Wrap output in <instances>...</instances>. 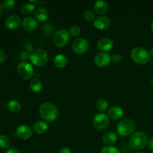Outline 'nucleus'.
Here are the masks:
<instances>
[{"label":"nucleus","instance_id":"f257e3e1","mask_svg":"<svg viewBox=\"0 0 153 153\" xmlns=\"http://www.w3.org/2000/svg\"><path fill=\"white\" fill-rule=\"evenodd\" d=\"M39 114H40V116L45 121L52 123L58 118L59 111H58L57 106L53 103L44 102L40 106Z\"/></svg>","mask_w":153,"mask_h":153},{"label":"nucleus","instance_id":"f03ea898","mask_svg":"<svg viewBox=\"0 0 153 153\" xmlns=\"http://www.w3.org/2000/svg\"><path fill=\"white\" fill-rule=\"evenodd\" d=\"M148 136L143 131L134 132L129 138V144L134 149H142L148 144Z\"/></svg>","mask_w":153,"mask_h":153},{"label":"nucleus","instance_id":"7ed1b4c3","mask_svg":"<svg viewBox=\"0 0 153 153\" xmlns=\"http://www.w3.org/2000/svg\"><path fill=\"white\" fill-rule=\"evenodd\" d=\"M30 61L34 65L37 67H43L46 65L49 61V56L46 51L40 49H36L32 50L30 53Z\"/></svg>","mask_w":153,"mask_h":153},{"label":"nucleus","instance_id":"20e7f679","mask_svg":"<svg viewBox=\"0 0 153 153\" xmlns=\"http://www.w3.org/2000/svg\"><path fill=\"white\" fill-rule=\"evenodd\" d=\"M136 128L134 121L130 119L121 120L117 126V131L120 136H128L132 134Z\"/></svg>","mask_w":153,"mask_h":153},{"label":"nucleus","instance_id":"39448f33","mask_svg":"<svg viewBox=\"0 0 153 153\" xmlns=\"http://www.w3.org/2000/svg\"><path fill=\"white\" fill-rule=\"evenodd\" d=\"M131 58L134 62L138 64H145L150 60L149 52L142 47H136L132 49Z\"/></svg>","mask_w":153,"mask_h":153},{"label":"nucleus","instance_id":"423d86ee","mask_svg":"<svg viewBox=\"0 0 153 153\" xmlns=\"http://www.w3.org/2000/svg\"><path fill=\"white\" fill-rule=\"evenodd\" d=\"M70 40L69 32L65 29H61L57 31L53 35V43L57 47H64L68 43Z\"/></svg>","mask_w":153,"mask_h":153},{"label":"nucleus","instance_id":"0eeeda50","mask_svg":"<svg viewBox=\"0 0 153 153\" xmlns=\"http://www.w3.org/2000/svg\"><path fill=\"white\" fill-rule=\"evenodd\" d=\"M17 73L22 79H29L34 76V69L28 62L22 61L17 66Z\"/></svg>","mask_w":153,"mask_h":153},{"label":"nucleus","instance_id":"6e6552de","mask_svg":"<svg viewBox=\"0 0 153 153\" xmlns=\"http://www.w3.org/2000/svg\"><path fill=\"white\" fill-rule=\"evenodd\" d=\"M72 48L75 53L78 54V55H82L88 51V48H89V43L86 39L80 37L73 41Z\"/></svg>","mask_w":153,"mask_h":153},{"label":"nucleus","instance_id":"1a4fd4ad","mask_svg":"<svg viewBox=\"0 0 153 153\" xmlns=\"http://www.w3.org/2000/svg\"><path fill=\"white\" fill-rule=\"evenodd\" d=\"M108 117L105 113L97 114L94 117V120H93V125L98 130L105 129L108 126Z\"/></svg>","mask_w":153,"mask_h":153},{"label":"nucleus","instance_id":"9d476101","mask_svg":"<svg viewBox=\"0 0 153 153\" xmlns=\"http://www.w3.org/2000/svg\"><path fill=\"white\" fill-rule=\"evenodd\" d=\"M111 61V57L106 52H100L94 58V64L98 67H105Z\"/></svg>","mask_w":153,"mask_h":153},{"label":"nucleus","instance_id":"9b49d317","mask_svg":"<svg viewBox=\"0 0 153 153\" xmlns=\"http://www.w3.org/2000/svg\"><path fill=\"white\" fill-rule=\"evenodd\" d=\"M111 23V21L109 17L106 16H100L96 17L94 21V25L100 30H105L109 28Z\"/></svg>","mask_w":153,"mask_h":153},{"label":"nucleus","instance_id":"f8f14e48","mask_svg":"<svg viewBox=\"0 0 153 153\" xmlns=\"http://www.w3.org/2000/svg\"><path fill=\"white\" fill-rule=\"evenodd\" d=\"M22 27L25 31L32 32L37 28V19L31 16H26L22 21Z\"/></svg>","mask_w":153,"mask_h":153},{"label":"nucleus","instance_id":"ddd939ff","mask_svg":"<svg viewBox=\"0 0 153 153\" xmlns=\"http://www.w3.org/2000/svg\"><path fill=\"white\" fill-rule=\"evenodd\" d=\"M16 135L22 140H27L32 136V130L26 125L19 126L16 129Z\"/></svg>","mask_w":153,"mask_h":153},{"label":"nucleus","instance_id":"4468645a","mask_svg":"<svg viewBox=\"0 0 153 153\" xmlns=\"http://www.w3.org/2000/svg\"><path fill=\"white\" fill-rule=\"evenodd\" d=\"M21 23L20 17L17 15H11L5 19L4 25L7 28L10 30H14L19 26Z\"/></svg>","mask_w":153,"mask_h":153},{"label":"nucleus","instance_id":"2eb2a0df","mask_svg":"<svg viewBox=\"0 0 153 153\" xmlns=\"http://www.w3.org/2000/svg\"><path fill=\"white\" fill-rule=\"evenodd\" d=\"M113 46V40L108 37H103V38L100 39L97 43L98 49L102 52H108L112 49Z\"/></svg>","mask_w":153,"mask_h":153},{"label":"nucleus","instance_id":"dca6fc26","mask_svg":"<svg viewBox=\"0 0 153 153\" xmlns=\"http://www.w3.org/2000/svg\"><path fill=\"white\" fill-rule=\"evenodd\" d=\"M94 10L97 14H105V13H107L108 10V4L105 1L100 0L94 3Z\"/></svg>","mask_w":153,"mask_h":153},{"label":"nucleus","instance_id":"f3484780","mask_svg":"<svg viewBox=\"0 0 153 153\" xmlns=\"http://www.w3.org/2000/svg\"><path fill=\"white\" fill-rule=\"evenodd\" d=\"M124 114L123 109L121 108L119 106H114V107L111 108L108 111V115L110 117L111 119L115 120H120L123 117Z\"/></svg>","mask_w":153,"mask_h":153},{"label":"nucleus","instance_id":"a211bd4d","mask_svg":"<svg viewBox=\"0 0 153 153\" xmlns=\"http://www.w3.org/2000/svg\"><path fill=\"white\" fill-rule=\"evenodd\" d=\"M36 19H37L40 22H45L49 18V13L47 10L43 7H40L35 10L34 12Z\"/></svg>","mask_w":153,"mask_h":153},{"label":"nucleus","instance_id":"6ab92c4d","mask_svg":"<svg viewBox=\"0 0 153 153\" xmlns=\"http://www.w3.org/2000/svg\"><path fill=\"white\" fill-rule=\"evenodd\" d=\"M48 125L46 122L43 121H37L34 124L33 126V130L35 133L38 134H43L46 132L48 130Z\"/></svg>","mask_w":153,"mask_h":153},{"label":"nucleus","instance_id":"aec40b11","mask_svg":"<svg viewBox=\"0 0 153 153\" xmlns=\"http://www.w3.org/2000/svg\"><path fill=\"white\" fill-rule=\"evenodd\" d=\"M67 64V58L64 55H58L54 58V64L58 68H64Z\"/></svg>","mask_w":153,"mask_h":153},{"label":"nucleus","instance_id":"412c9836","mask_svg":"<svg viewBox=\"0 0 153 153\" xmlns=\"http://www.w3.org/2000/svg\"><path fill=\"white\" fill-rule=\"evenodd\" d=\"M102 140L105 144L112 145L117 140V135L114 132H108L103 135Z\"/></svg>","mask_w":153,"mask_h":153},{"label":"nucleus","instance_id":"4be33fe9","mask_svg":"<svg viewBox=\"0 0 153 153\" xmlns=\"http://www.w3.org/2000/svg\"><path fill=\"white\" fill-rule=\"evenodd\" d=\"M29 86L33 92L38 93L41 91L42 88H43V84H42L41 81L39 80L38 79H33L30 82Z\"/></svg>","mask_w":153,"mask_h":153},{"label":"nucleus","instance_id":"5701e85b","mask_svg":"<svg viewBox=\"0 0 153 153\" xmlns=\"http://www.w3.org/2000/svg\"><path fill=\"white\" fill-rule=\"evenodd\" d=\"M34 10H35V6L30 2L23 4L21 7V13L25 16H29L32 14Z\"/></svg>","mask_w":153,"mask_h":153},{"label":"nucleus","instance_id":"b1692460","mask_svg":"<svg viewBox=\"0 0 153 153\" xmlns=\"http://www.w3.org/2000/svg\"><path fill=\"white\" fill-rule=\"evenodd\" d=\"M7 106L8 110L13 113H17L21 109V105L17 100H10L8 102Z\"/></svg>","mask_w":153,"mask_h":153},{"label":"nucleus","instance_id":"393cba45","mask_svg":"<svg viewBox=\"0 0 153 153\" xmlns=\"http://www.w3.org/2000/svg\"><path fill=\"white\" fill-rule=\"evenodd\" d=\"M96 107L100 111L104 112L108 108V103L107 100H105V99H100L97 102V104H96Z\"/></svg>","mask_w":153,"mask_h":153},{"label":"nucleus","instance_id":"a878e982","mask_svg":"<svg viewBox=\"0 0 153 153\" xmlns=\"http://www.w3.org/2000/svg\"><path fill=\"white\" fill-rule=\"evenodd\" d=\"M10 144V140L9 137L6 135H0V148L7 149Z\"/></svg>","mask_w":153,"mask_h":153},{"label":"nucleus","instance_id":"bb28decb","mask_svg":"<svg viewBox=\"0 0 153 153\" xmlns=\"http://www.w3.org/2000/svg\"><path fill=\"white\" fill-rule=\"evenodd\" d=\"M68 32H69V34H70V36H72L73 37H78V36L80 35L81 28H79V26H76V25H75V26H72L71 28H70Z\"/></svg>","mask_w":153,"mask_h":153},{"label":"nucleus","instance_id":"cd10ccee","mask_svg":"<svg viewBox=\"0 0 153 153\" xmlns=\"http://www.w3.org/2000/svg\"><path fill=\"white\" fill-rule=\"evenodd\" d=\"M100 153H120L119 149L113 146H106L102 149Z\"/></svg>","mask_w":153,"mask_h":153},{"label":"nucleus","instance_id":"c85d7f7f","mask_svg":"<svg viewBox=\"0 0 153 153\" xmlns=\"http://www.w3.org/2000/svg\"><path fill=\"white\" fill-rule=\"evenodd\" d=\"M83 16L87 21H89V22L94 21V19H96L95 14H94V12L91 11V10H85V13H84Z\"/></svg>","mask_w":153,"mask_h":153},{"label":"nucleus","instance_id":"c756f323","mask_svg":"<svg viewBox=\"0 0 153 153\" xmlns=\"http://www.w3.org/2000/svg\"><path fill=\"white\" fill-rule=\"evenodd\" d=\"M2 6L3 7L6 9H11L14 7L15 5V1L13 0H4L2 1Z\"/></svg>","mask_w":153,"mask_h":153},{"label":"nucleus","instance_id":"7c9ffc66","mask_svg":"<svg viewBox=\"0 0 153 153\" xmlns=\"http://www.w3.org/2000/svg\"><path fill=\"white\" fill-rule=\"evenodd\" d=\"M111 61H113L115 63L120 62L122 61V56L120 54H114L111 56Z\"/></svg>","mask_w":153,"mask_h":153},{"label":"nucleus","instance_id":"2f4dec72","mask_svg":"<svg viewBox=\"0 0 153 153\" xmlns=\"http://www.w3.org/2000/svg\"><path fill=\"white\" fill-rule=\"evenodd\" d=\"M6 59V55L4 53V52L1 49H0V65L3 64L4 62Z\"/></svg>","mask_w":153,"mask_h":153},{"label":"nucleus","instance_id":"473e14b6","mask_svg":"<svg viewBox=\"0 0 153 153\" xmlns=\"http://www.w3.org/2000/svg\"><path fill=\"white\" fill-rule=\"evenodd\" d=\"M20 58L23 60H27L30 58V54L27 52H22L20 54Z\"/></svg>","mask_w":153,"mask_h":153},{"label":"nucleus","instance_id":"72a5a7b5","mask_svg":"<svg viewBox=\"0 0 153 153\" xmlns=\"http://www.w3.org/2000/svg\"><path fill=\"white\" fill-rule=\"evenodd\" d=\"M59 153H72L71 149L68 147H63L60 149Z\"/></svg>","mask_w":153,"mask_h":153},{"label":"nucleus","instance_id":"f704fd0d","mask_svg":"<svg viewBox=\"0 0 153 153\" xmlns=\"http://www.w3.org/2000/svg\"><path fill=\"white\" fill-rule=\"evenodd\" d=\"M5 153H21V152L16 148H11V149H9L8 150L6 151Z\"/></svg>","mask_w":153,"mask_h":153},{"label":"nucleus","instance_id":"c9c22d12","mask_svg":"<svg viewBox=\"0 0 153 153\" xmlns=\"http://www.w3.org/2000/svg\"><path fill=\"white\" fill-rule=\"evenodd\" d=\"M148 145H149V147L152 150H153V137L149 140V142H148Z\"/></svg>","mask_w":153,"mask_h":153},{"label":"nucleus","instance_id":"e433bc0d","mask_svg":"<svg viewBox=\"0 0 153 153\" xmlns=\"http://www.w3.org/2000/svg\"><path fill=\"white\" fill-rule=\"evenodd\" d=\"M2 13H3V6H2V4L0 3V16L2 14Z\"/></svg>","mask_w":153,"mask_h":153},{"label":"nucleus","instance_id":"4c0bfd02","mask_svg":"<svg viewBox=\"0 0 153 153\" xmlns=\"http://www.w3.org/2000/svg\"><path fill=\"white\" fill-rule=\"evenodd\" d=\"M149 55H152V56H153V46H152V47L149 49Z\"/></svg>","mask_w":153,"mask_h":153},{"label":"nucleus","instance_id":"58836bf2","mask_svg":"<svg viewBox=\"0 0 153 153\" xmlns=\"http://www.w3.org/2000/svg\"><path fill=\"white\" fill-rule=\"evenodd\" d=\"M151 29H152V32H153V20H152V23H151Z\"/></svg>","mask_w":153,"mask_h":153},{"label":"nucleus","instance_id":"ea45409f","mask_svg":"<svg viewBox=\"0 0 153 153\" xmlns=\"http://www.w3.org/2000/svg\"><path fill=\"white\" fill-rule=\"evenodd\" d=\"M39 3H40V4H45L44 1H39Z\"/></svg>","mask_w":153,"mask_h":153},{"label":"nucleus","instance_id":"a19ab883","mask_svg":"<svg viewBox=\"0 0 153 153\" xmlns=\"http://www.w3.org/2000/svg\"><path fill=\"white\" fill-rule=\"evenodd\" d=\"M151 85H152L153 87V77L152 78V79H151Z\"/></svg>","mask_w":153,"mask_h":153},{"label":"nucleus","instance_id":"79ce46f5","mask_svg":"<svg viewBox=\"0 0 153 153\" xmlns=\"http://www.w3.org/2000/svg\"><path fill=\"white\" fill-rule=\"evenodd\" d=\"M134 153H143V152H134Z\"/></svg>","mask_w":153,"mask_h":153},{"label":"nucleus","instance_id":"37998d69","mask_svg":"<svg viewBox=\"0 0 153 153\" xmlns=\"http://www.w3.org/2000/svg\"><path fill=\"white\" fill-rule=\"evenodd\" d=\"M152 66H153V58H152Z\"/></svg>","mask_w":153,"mask_h":153},{"label":"nucleus","instance_id":"c03bdc74","mask_svg":"<svg viewBox=\"0 0 153 153\" xmlns=\"http://www.w3.org/2000/svg\"><path fill=\"white\" fill-rule=\"evenodd\" d=\"M123 153H127V152H123Z\"/></svg>","mask_w":153,"mask_h":153}]
</instances>
